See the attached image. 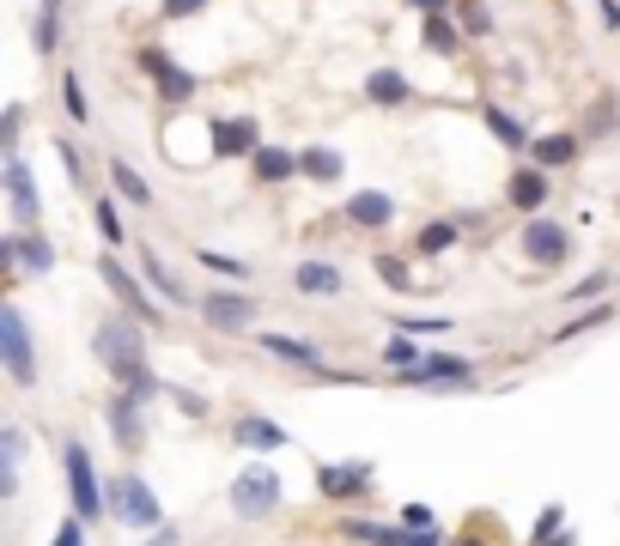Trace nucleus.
I'll return each instance as SVG.
<instances>
[{"label":"nucleus","mask_w":620,"mask_h":546,"mask_svg":"<svg viewBox=\"0 0 620 546\" xmlns=\"http://www.w3.org/2000/svg\"><path fill=\"white\" fill-rule=\"evenodd\" d=\"M146 322H134L128 310H116V316H104V322L92 328V359L110 371V383H122L134 371V364L146 359V334H140Z\"/></svg>","instance_id":"obj_1"},{"label":"nucleus","mask_w":620,"mask_h":546,"mask_svg":"<svg viewBox=\"0 0 620 546\" xmlns=\"http://www.w3.org/2000/svg\"><path fill=\"white\" fill-rule=\"evenodd\" d=\"M61 474H67V504H74V516L80 522H104L110 516V492H104V480H98L92 450H86L80 437L61 443Z\"/></svg>","instance_id":"obj_2"},{"label":"nucleus","mask_w":620,"mask_h":546,"mask_svg":"<svg viewBox=\"0 0 620 546\" xmlns=\"http://www.w3.org/2000/svg\"><path fill=\"white\" fill-rule=\"evenodd\" d=\"M104 492H110V516H116V522H128V528H140V534L171 528V522H165L159 492H153V486H146L134 468H122L116 480H104Z\"/></svg>","instance_id":"obj_3"},{"label":"nucleus","mask_w":620,"mask_h":546,"mask_svg":"<svg viewBox=\"0 0 620 546\" xmlns=\"http://www.w3.org/2000/svg\"><path fill=\"white\" fill-rule=\"evenodd\" d=\"M98 280H104V286H110V298H116L122 310L134 316V322H146V334H159V328H165V310H159L153 298H146V280H140V273H134L128 261L116 255V249H104V255H98Z\"/></svg>","instance_id":"obj_4"},{"label":"nucleus","mask_w":620,"mask_h":546,"mask_svg":"<svg viewBox=\"0 0 620 546\" xmlns=\"http://www.w3.org/2000/svg\"><path fill=\"white\" fill-rule=\"evenodd\" d=\"M0 364L19 389H37V340H31V322L19 304H0Z\"/></svg>","instance_id":"obj_5"},{"label":"nucleus","mask_w":620,"mask_h":546,"mask_svg":"<svg viewBox=\"0 0 620 546\" xmlns=\"http://www.w3.org/2000/svg\"><path fill=\"white\" fill-rule=\"evenodd\" d=\"M396 389H462V383H475V359L469 352H426L414 371H396Z\"/></svg>","instance_id":"obj_6"},{"label":"nucleus","mask_w":620,"mask_h":546,"mask_svg":"<svg viewBox=\"0 0 620 546\" xmlns=\"http://www.w3.org/2000/svg\"><path fill=\"white\" fill-rule=\"evenodd\" d=\"M280 474L268 468V462H250V468L232 480V516H244V522H262V516H274L280 510Z\"/></svg>","instance_id":"obj_7"},{"label":"nucleus","mask_w":620,"mask_h":546,"mask_svg":"<svg viewBox=\"0 0 620 546\" xmlns=\"http://www.w3.org/2000/svg\"><path fill=\"white\" fill-rule=\"evenodd\" d=\"M195 310H201V322H207L213 334H250L256 316H262V304H256L250 292H238V286H219V292H207V298H195Z\"/></svg>","instance_id":"obj_8"},{"label":"nucleus","mask_w":620,"mask_h":546,"mask_svg":"<svg viewBox=\"0 0 620 546\" xmlns=\"http://www.w3.org/2000/svg\"><path fill=\"white\" fill-rule=\"evenodd\" d=\"M0 268H7V280H19V273L43 280V273H55V243H49L43 231H13V237H0Z\"/></svg>","instance_id":"obj_9"},{"label":"nucleus","mask_w":620,"mask_h":546,"mask_svg":"<svg viewBox=\"0 0 620 546\" xmlns=\"http://www.w3.org/2000/svg\"><path fill=\"white\" fill-rule=\"evenodd\" d=\"M7 207H13V225L19 231H37V219H43V201H37V177H31V164H25V152H7Z\"/></svg>","instance_id":"obj_10"},{"label":"nucleus","mask_w":620,"mask_h":546,"mask_svg":"<svg viewBox=\"0 0 620 546\" xmlns=\"http://www.w3.org/2000/svg\"><path fill=\"white\" fill-rule=\"evenodd\" d=\"M523 255L536 268H560V261H572V231L548 213H536V219H523Z\"/></svg>","instance_id":"obj_11"},{"label":"nucleus","mask_w":620,"mask_h":546,"mask_svg":"<svg viewBox=\"0 0 620 546\" xmlns=\"http://www.w3.org/2000/svg\"><path fill=\"white\" fill-rule=\"evenodd\" d=\"M140 73L159 86V104H189V98H195V86H201V79L189 73V67H177L159 43H153V49H140Z\"/></svg>","instance_id":"obj_12"},{"label":"nucleus","mask_w":620,"mask_h":546,"mask_svg":"<svg viewBox=\"0 0 620 546\" xmlns=\"http://www.w3.org/2000/svg\"><path fill=\"white\" fill-rule=\"evenodd\" d=\"M371 480H377V468H371V462H347V468L323 462V468H317V492L329 498V504H359V498L371 492Z\"/></svg>","instance_id":"obj_13"},{"label":"nucleus","mask_w":620,"mask_h":546,"mask_svg":"<svg viewBox=\"0 0 620 546\" xmlns=\"http://www.w3.org/2000/svg\"><path fill=\"white\" fill-rule=\"evenodd\" d=\"M104 425H110V437H116V450H140L146 443V401H134L128 389H116L104 401Z\"/></svg>","instance_id":"obj_14"},{"label":"nucleus","mask_w":620,"mask_h":546,"mask_svg":"<svg viewBox=\"0 0 620 546\" xmlns=\"http://www.w3.org/2000/svg\"><path fill=\"white\" fill-rule=\"evenodd\" d=\"M341 534H353V541H365V546H456L444 528L420 534V528H390V522H359V516H347Z\"/></svg>","instance_id":"obj_15"},{"label":"nucleus","mask_w":620,"mask_h":546,"mask_svg":"<svg viewBox=\"0 0 620 546\" xmlns=\"http://www.w3.org/2000/svg\"><path fill=\"white\" fill-rule=\"evenodd\" d=\"M262 146L256 116H213V158H256Z\"/></svg>","instance_id":"obj_16"},{"label":"nucleus","mask_w":620,"mask_h":546,"mask_svg":"<svg viewBox=\"0 0 620 546\" xmlns=\"http://www.w3.org/2000/svg\"><path fill=\"white\" fill-rule=\"evenodd\" d=\"M341 219L359 225V231H390V225H396V195H383V189H359V195L341 201Z\"/></svg>","instance_id":"obj_17"},{"label":"nucleus","mask_w":620,"mask_h":546,"mask_svg":"<svg viewBox=\"0 0 620 546\" xmlns=\"http://www.w3.org/2000/svg\"><path fill=\"white\" fill-rule=\"evenodd\" d=\"M256 340H262L268 359L292 364V371H311V377H323V371H329V364H323V352L311 346V340H298V334H274V328H268V334H256Z\"/></svg>","instance_id":"obj_18"},{"label":"nucleus","mask_w":620,"mask_h":546,"mask_svg":"<svg viewBox=\"0 0 620 546\" xmlns=\"http://www.w3.org/2000/svg\"><path fill=\"white\" fill-rule=\"evenodd\" d=\"M505 201H511L517 213H529V219H536V213L548 207V170H541V164H517L511 182H505Z\"/></svg>","instance_id":"obj_19"},{"label":"nucleus","mask_w":620,"mask_h":546,"mask_svg":"<svg viewBox=\"0 0 620 546\" xmlns=\"http://www.w3.org/2000/svg\"><path fill=\"white\" fill-rule=\"evenodd\" d=\"M292 292H304V298H341L347 273L335 268V261H298V268H292Z\"/></svg>","instance_id":"obj_20"},{"label":"nucleus","mask_w":620,"mask_h":546,"mask_svg":"<svg viewBox=\"0 0 620 546\" xmlns=\"http://www.w3.org/2000/svg\"><path fill=\"white\" fill-rule=\"evenodd\" d=\"M250 177L268 182V189H280V182H298L304 177V158L292 152V146H262V152L250 158Z\"/></svg>","instance_id":"obj_21"},{"label":"nucleus","mask_w":620,"mask_h":546,"mask_svg":"<svg viewBox=\"0 0 620 546\" xmlns=\"http://www.w3.org/2000/svg\"><path fill=\"white\" fill-rule=\"evenodd\" d=\"M232 437H238V450H250V455H274V450H286V431H280L274 419H262V413H244L238 425H232Z\"/></svg>","instance_id":"obj_22"},{"label":"nucleus","mask_w":620,"mask_h":546,"mask_svg":"<svg viewBox=\"0 0 620 546\" xmlns=\"http://www.w3.org/2000/svg\"><path fill=\"white\" fill-rule=\"evenodd\" d=\"M365 98L377 110H396V104H408V98H414V86H408L402 67H371V73H365Z\"/></svg>","instance_id":"obj_23"},{"label":"nucleus","mask_w":620,"mask_h":546,"mask_svg":"<svg viewBox=\"0 0 620 546\" xmlns=\"http://www.w3.org/2000/svg\"><path fill=\"white\" fill-rule=\"evenodd\" d=\"M578 134H536L529 140V164H541V170H566V164H578Z\"/></svg>","instance_id":"obj_24"},{"label":"nucleus","mask_w":620,"mask_h":546,"mask_svg":"<svg viewBox=\"0 0 620 546\" xmlns=\"http://www.w3.org/2000/svg\"><path fill=\"white\" fill-rule=\"evenodd\" d=\"M104 170H110V189H116V201H122V207H140V213L153 207V182H146L140 170L128 164V158H110Z\"/></svg>","instance_id":"obj_25"},{"label":"nucleus","mask_w":620,"mask_h":546,"mask_svg":"<svg viewBox=\"0 0 620 546\" xmlns=\"http://www.w3.org/2000/svg\"><path fill=\"white\" fill-rule=\"evenodd\" d=\"M140 280H146L153 292H159V298H171V304H189V286L177 280V273H171V261H165L159 249H140Z\"/></svg>","instance_id":"obj_26"},{"label":"nucleus","mask_w":620,"mask_h":546,"mask_svg":"<svg viewBox=\"0 0 620 546\" xmlns=\"http://www.w3.org/2000/svg\"><path fill=\"white\" fill-rule=\"evenodd\" d=\"M481 122H487V134L505 146V152H529V140H536V134H529L523 122L511 116V110H499V104H487V110H481Z\"/></svg>","instance_id":"obj_27"},{"label":"nucleus","mask_w":620,"mask_h":546,"mask_svg":"<svg viewBox=\"0 0 620 546\" xmlns=\"http://www.w3.org/2000/svg\"><path fill=\"white\" fill-rule=\"evenodd\" d=\"M304 182H323V189H329V182H341L347 177V158L335 152V146H304Z\"/></svg>","instance_id":"obj_28"},{"label":"nucleus","mask_w":620,"mask_h":546,"mask_svg":"<svg viewBox=\"0 0 620 546\" xmlns=\"http://www.w3.org/2000/svg\"><path fill=\"white\" fill-rule=\"evenodd\" d=\"M31 43H37L43 61L61 49V0H37V25H31Z\"/></svg>","instance_id":"obj_29"},{"label":"nucleus","mask_w":620,"mask_h":546,"mask_svg":"<svg viewBox=\"0 0 620 546\" xmlns=\"http://www.w3.org/2000/svg\"><path fill=\"white\" fill-rule=\"evenodd\" d=\"M61 110L74 128H92V104H86V79L80 67H61Z\"/></svg>","instance_id":"obj_30"},{"label":"nucleus","mask_w":620,"mask_h":546,"mask_svg":"<svg viewBox=\"0 0 620 546\" xmlns=\"http://www.w3.org/2000/svg\"><path fill=\"white\" fill-rule=\"evenodd\" d=\"M116 389H128L134 395V401H146V407H153V401H159V395H165V377H159V371H153V364H134V371H128V377H122L116 383Z\"/></svg>","instance_id":"obj_31"},{"label":"nucleus","mask_w":620,"mask_h":546,"mask_svg":"<svg viewBox=\"0 0 620 546\" xmlns=\"http://www.w3.org/2000/svg\"><path fill=\"white\" fill-rule=\"evenodd\" d=\"M462 237V219H432V225H420V237H414V249L420 255H444L450 243Z\"/></svg>","instance_id":"obj_32"},{"label":"nucleus","mask_w":620,"mask_h":546,"mask_svg":"<svg viewBox=\"0 0 620 546\" xmlns=\"http://www.w3.org/2000/svg\"><path fill=\"white\" fill-rule=\"evenodd\" d=\"M92 219H98V231H104L110 249L128 237V225H122V201H116V195H98V201H92Z\"/></svg>","instance_id":"obj_33"},{"label":"nucleus","mask_w":620,"mask_h":546,"mask_svg":"<svg viewBox=\"0 0 620 546\" xmlns=\"http://www.w3.org/2000/svg\"><path fill=\"white\" fill-rule=\"evenodd\" d=\"M420 43H426V49H438V55H456L462 31L450 25V13H432V19H426V25H420Z\"/></svg>","instance_id":"obj_34"},{"label":"nucleus","mask_w":620,"mask_h":546,"mask_svg":"<svg viewBox=\"0 0 620 546\" xmlns=\"http://www.w3.org/2000/svg\"><path fill=\"white\" fill-rule=\"evenodd\" d=\"M195 261L207 273H219V280H238V286L250 280V261H244V255H225V249H195Z\"/></svg>","instance_id":"obj_35"},{"label":"nucleus","mask_w":620,"mask_h":546,"mask_svg":"<svg viewBox=\"0 0 620 546\" xmlns=\"http://www.w3.org/2000/svg\"><path fill=\"white\" fill-rule=\"evenodd\" d=\"M371 273H377V280H383L390 292H414L408 261H402V255H390V249H383V255H371Z\"/></svg>","instance_id":"obj_36"},{"label":"nucleus","mask_w":620,"mask_h":546,"mask_svg":"<svg viewBox=\"0 0 620 546\" xmlns=\"http://www.w3.org/2000/svg\"><path fill=\"white\" fill-rule=\"evenodd\" d=\"M420 359H426V352L414 346L408 334H396V340H390V346H383V364H390V377H396V371H414V364H420Z\"/></svg>","instance_id":"obj_37"},{"label":"nucleus","mask_w":620,"mask_h":546,"mask_svg":"<svg viewBox=\"0 0 620 546\" xmlns=\"http://www.w3.org/2000/svg\"><path fill=\"white\" fill-rule=\"evenodd\" d=\"M462 37H493V7L487 0H462Z\"/></svg>","instance_id":"obj_38"},{"label":"nucleus","mask_w":620,"mask_h":546,"mask_svg":"<svg viewBox=\"0 0 620 546\" xmlns=\"http://www.w3.org/2000/svg\"><path fill=\"white\" fill-rule=\"evenodd\" d=\"M560 528H566V504H548V510L536 516V528H529V546H548Z\"/></svg>","instance_id":"obj_39"},{"label":"nucleus","mask_w":620,"mask_h":546,"mask_svg":"<svg viewBox=\"0 0 620 546\" xmlns=\"http://www.w3.org/2000/svg\"><path fill=\"white\" fill-rule=\"evenodd\" d=\"M25 462V425H0V468Z\"/></svg>","instance_id":"obj_40"},{"label":"nucleus","mask_w":620,"mask_h":546,"mask_svg":"<svg viewBox=\"0 0 620 546\" xmlns=\"http://www.w3.org/2000/svg\"><path fill=\"white\" fill-rule=\"evenodd\" d=\"M615 280H620V273H584L578 286L566 292V304H584V298H602V292L615 286Z\"/></svg>","instance_id":"obj_41"},{"label":"nucleus","mask_w":620,"mask_h":546,"mask_svg":"<svg viewBox=\"0 0 620 546\" xmlns=\"http://www.w3.org/2000/svg\"><path fill=\"white\" fill-rule=\"evenodd\" d=\"M165 395H171V401H177V413H183V419H195V425L213 413V407H207V395H195V389H165Z\"/></svg>","instance_id":"obj_42"},{"label":"nucleus","mask_w":620,"mask_h":546,"mask_svg":"<svg viewBox=\"0 0 620 546\" xmlns=\"http://www.w3.org/2000/svg\"><path fill=\"white\" fill-rule=\"evenodd\" d=\"M450 316H396V334H444Z\"/></svg>","instance_id":"obj_43"},{"label":"nucleus","mask_w":620,"mask_h":546,"mask_svg":"<svg viewBox=\"0 0 620 546\" xmlns=\"http://www.w3.org/2000/svg\"><path fill=\"white\" fill-rule=\"evenodd\" d=\"M608 316H615V310H608V304H596V310H584V316H572V322H560V340H572V334H584V328H602V322H608Z\"/></svg>","instance_id":"obj_44"},{"label":"nucleus","mask_w":620,"mask_h":546,"mask_svg":"<svg viewBox=\"0 0 620 546\" xmlns=\"http://www.w3.org/2000/svg\"><path fill=\"white\" fill-rule=\"evenodd\" d=\"M207 13V0H159V19H171V25H183V19H201Z\"/></svg>","instance_id":"obj_45"},{"label":"nucleus","mask_w":620,"mask_h":546,"mask_svg":"<svg viewBox=\"0 0 620 546\" xmlns=\"http://www.w3.org/2000/svg\"><path fill=\"white\" fill-rule=\"evenodd\" d=\"M402 528H420V534H432V528H438L432 504H408V510H402Z\"/></svg>","instance_id":"obj_46"},{"label":"nucleus","mask_w":620,"mask_h":546,"mask_svg":"<svg viewBox=\"0 0 620 546\" xmlns=\"http://www.w3.org/2000/svg\"><path fill=\"white\" fill-rule=\"evenodd\" d=\"M49 546H86V522H80V516H67L61 528L49 534Z\"/></svg>","instance_id":"obj_47"},{"label":"nucleus","mask_w":620,"mask_h":546,"mask_svg":"<svg viewBox=\"0 0 620 546\" xmlns=\"http://www.w3.org/2000/svg\"><path fill=\"white\" fill-rule=\"evenodd\" d=\"M19 134H25V110H7V122H0V140H7V152H19Z\"/></svg>","instance_id":"obj_48"},{"label":"nucleus","mask_w":620,"mask_h":546,"mask_svg":"<svg viewBox=\"0 0 620 546\" xmlns=\"http://www.w3.org/2000/svg\"><path fill=\"white\" fill-rule=\"evenodd\" d=\"M55 152H61L67 177H74V182H86V164H80V146H74V140H55Z\"/></svg>","instance_id":"obj_49"},{"label":"nucleus","mask_w":620,"mask_h":546,"mask_svg":"<svg viewBox=\"0 0 620 546\" xmlns=\"http://www.w3.org/2000/svg\"><path fill=\"white\" fill-rule=\"evenodd\" d=\"M0 498H19V468H0Z\"/></svg>","instance_id":"obj_50"},{"label":"nucleus","mask_w":620,"mask_h":546,"mask_svg":"<svg viewBox=\"0 0 620 546\" xmlns=\"http://www.w3.org/2000/svg\"><path fill=\"white\" fill-rule=\"evenodd\" d=\"M596 7H602V25L620 31V0H596Z\"/></svg>","instance_id":"obj_51"},{"label":"nucleus","mask_w":620,"mask_h":546,"mask_svg":"<svg viewBox=\"0 0 620 546\" xmlns=\"http://www.w3.org/2000/svg\"><path fill=\"white\" fill-rule=\"evenodd\" d=\"M408 7H414V13H426V19H432V13H450V0H408Z\"/></svg>","instance_id":"obj_52"},{"label":"nucleus","mask_w":620,"mask_h":546,"mask_svg":"<svg viewBox=\"0 0 620 546\" xmlns=\"http://www.w3.org/2000/svg\"><path fill=\"white\" fill-rule=\"evenodd\" d=\"M146 546H177V528H159V534H153Z\"/></svg>","instance_id":"obj_53"},{"label":"nucleus","mask_w":620,"mask_h":546,"mask_svg":"<svg viewBox=\"0 0 620 546\" xmlns=\"http://www.w3.org/2000/svg\"><path fill=\"white\" fill-rule=\"evenodd\" d=\"M572 541H578V534H572V528H560V534H554V541H548V546H572Z\"/></svg>","instance_id":"obj_54"}]
</instances>
